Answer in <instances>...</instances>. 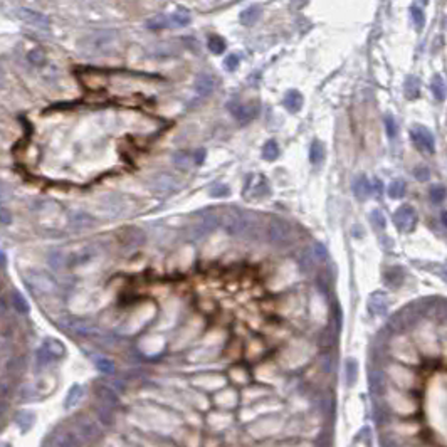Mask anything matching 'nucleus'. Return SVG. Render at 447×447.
Segmentation results:
<instances>
[{"label": "nucleus", "instance_id": "nucleus-1", "mask_svg": "<svg viewBox=\"0 0 447 447\" xmlns=\"http://www.w3.org/2000/svg\"><path fill=\"white\" fill-rule=\"evenodd\" d=\"M220 224L225 229V232L230 235H247L254 229L256 219H252L249 212H241L237 208H229L222 217Z\"/></svg>", "mask_w": 447, "mask_h": 447}, {"label": "nucleus", "instance_id": "nucleus-2", "mask_svg": "<svg viewBox=\"0 0 447 447\" xmlns=\"http://www.w3.org/2000/svg\"><path fill=\"white\" fill-rule=\"evenodd\" d=\"M24 283L27 284L34 294H42V296H49V294H56L59 291V284L57 281L54 279L52 274L44 273V271H27L24 276Z\"/></svg>", "mask_w": 447, "mask_h": 447}, {"label": "nucleus", "instance_id": "nucleus-3", "mask_svg": "<svg viewBox=\"0 0 447 447\" xmlns=\"http://www.w3.org/2000/svg\"><path fill=\"white\" fill-rule=\"evenodd\" d=\"M114 41H116V32L114 31H101V32H95V34L84 37V39L81 41L79 47L84 51V54L96 56V54L106 52L108 49L114 44Z\"/></svg>", "mask_w": 447, "mask_h": 447}, {"label": "nucleus", "instance_id": "nucleus-4", "mask_svg": "<svg viewBox=\"0 0 447 447\" xmlns=\"http://www.w3.org/2000/svg\"><path fill=\"white\" fill-rule=\"evenodd\" d=\"M267 241L274 247H284L291 244L292 241V229L291 225L283 219H273L267 225Z\"/></svg>", "mask_w": 447, "mask_h": 447}, {"label": "nucleus", "instance_id": "nucleus-5", "mask_svg": "<svg viewBox=\"0 0 447 447\" xmlns=\"http://www.w3.org/2000/svg\"><path fill=\"white\" fill-rule=\"evenodd\" d=\"M98 256H99V251L95 244L82 246L78 251L68 254V264H66V267L68 269L84 267L87 264H91L95 259H98Z\"/></svg>", "mask_w": 447, "mask_h": 447}, {"label": "nucleus", "instance_id": "nucleus-6", "mask_svg": "<svg viewBox=\"0 0 447 447\" xmlns=\"http://www.w3.org/2000/svg\"><path fill=\"white\" fill-rule=\"evenodd\" d=\"M74 430L79 434V437L84 442H93V440H96L101 435V429H99L98 421L84 415V413L74 419Z\"/></svg>", "mask_w": 447, "mask_h": 447}, {"label": "nucleus", "instance_id": "nucleus-7", "mask_svg": "<svg viewBox=\"0 0 447 447\" xmlns=\"http://www.w3.org/2000/svg\"><path fill=\"white\" fill-rule=\"evenodd\" d=\"M118 241H120V244L123 249L133 251V249H138L140 246L145 244L146 235L141 229H138V227H125L118 234Z\"/></svg>", "mask_w": 447, "mask_h": 447}, {"label": "nucleus", "instance_id": "nucleus-8", "mask_svg": "<svg viewBox=\"0 0 447 447\" xmlns=\"http://www.w3.org/2000/svg\"><path fill=\"white\" fill-rule=\"evenodd\" d=\"M394 220H395V225L400 230L410 232L417 224V215H415V211H413L410 205H402L399 211L395 212Z\"/></svg>", "mask_w": 447, "mask_h": 447}, {"label": "nucleus", "instance_id": "nucleus-9", "mask_svg": "<svg viewBox=\"0 0 447 447\" xmlns=\"http://www.w3.org/2000/svg\"><path fill=\"white\" fill-rule=\"evenodd\" d=\"M84 440L79 437L76 430H56L52 435V445L54 447H82Z\"/></svg>", "mask_w": 447, "mask_h": 447}, {"label": "nucleus", "instance_id": "nucleus-10", "mask_svg": "<svg viewBox=\"0 0 447 447\" xmlns=\"http://www.w3.org/2000/svg\"><path fill=\"white\" fill-rule=\"evenodd\" d=\"M17 15L32 27L36 29H42V31H49V25H51V20H49L47 15H44L42 12H37V10L32 9H19Z\"/></svg>", "mask_w": 447, "mask_h": 447}, {"label": "nucleus", "instance_id": "nucleus-11", "mask_svg": "<svg viewBox=\"0 0 447 447\" xmlns=\"http://www.w3.org/2000/svg\"><path fill=\"white\" fill-rule=\"evenodd\" d=\"M229 109L239 123H249L259 113V106L254 103H232L229 104Z\"/></svg>", "mask_w": 447, "mask_h": 447}, {"label": "nucleus", "instance_id": "nucleus-12", "mask_svg": "<svg viewBox=\"0 0 447 447\" xmlns=\"http://www.w3.org/2000/svg\"><path fill=\"white\" fill-rule=\"evenodd\" d=\"M410 136H412L413 143H415L421 150H426L427 153H434L435 152L434 135L430 133L427 128H424V126H415V128L410 131Z\"/></svg>", "mask_w": 447, "mask_h": 447}, {"label": "nucleus", "instance_id": "nucleus-13", "mask_svg": "<svg viewBox=\"0 0 447 447\" xmlns=\"http://www.w3.org/2000/svg\"><path fill=\"white\" fill-rule=\"evenodd\" d=\"M220 224V217L215 212H203L198 219V222L194 225V235L203 237L211 234L212 230Z\"/></svg>", "mask_w": 447, "mask_h": 447}, {"label": "nucleus", "instance_id": "nucleus-14", "mask_svg": "<svg viewBox=\"0 0 447 447\" xmlns=\"http://www.w3.org/2000/svg\"><path fill=\"white\" fill-rule=\"evenodd\" d=\"M95 224H96V219L87 212L78 211L69 215V227L76 230V232H82V230L95 227Z\"/></svg>", "mask_w": 447, "mask_h": 447}, {"label": "nucleus", "instance_id": "nucleus-15", "mask_svg": "<svg viewBox=\"0 0 447 447\" xmlns=\"http://www.w3.org/2000/svg\"><path fill=\"white\" fill-rule=\"evenodd\" d=\"M150 184L153 187V190L160 192V194H170V192L178 189L180 185L178 182H176V178H173V176L168 173H157L150 180Z\"/></svg>", "mask_w": 447, "mask_h": 447}, {"label": "nucleus", "instance_id": "nucleus-16", "mask_svg": "<svg viewBox=\"0 0 447 447\" xmlns=\"http://www.w3.org/2000/svg\"><path fill=\"white\" fill-rule=\"evenodd\" d=\"M14 424L22 434H27L36 424V413L31 410H19L14 417Z\"/></svg>", "mask_w": 447, "mask_h": 447}, {"label": "nucleus", "instance_id": "nucleus-17", "mask_svg": "<svg viewBox=\"0 0 447 447\" xmlns=\"http://www.w3.org/2000/svg\"><path fill=\"white\" fill-rule=\"evenodd\" d=\"M215 84H217V79H215V76L208 74V73H203L197 78V82H195V91L198 93L200 96H208L211 93L214 91Z\"/></svg>", "mask_w": 447, "mask_h": 447}, {"label": "nucleus", "instance_id": "nucleus-18", "mask_svg": "<svg viewBox=\"0 0 447 447\" xmlns=\"http://www.w3.org/2000/svg\"><path fill=\"white\" fill-rule=\"evenodd\" d=\"M368 310L372 314H385L389 310V300L383 292H375L368 300Z\"/></svg>", "mask_w": 447, "mask_h": 447}, {"label": "nucleus", "instance_id": "nucleus-19", "mask_svg": "<svg viewBox=\"0 0 447 447\" xmlns=\"http://www.w3.org/2000/svg\"><path fill=\"white\" fill-rule=\"evenodd\" d=\"M82 397H84V387L79 383H74L64 397V408L66 410H71V408H74L76 405H79Z\"/></svg>", "mask_w": 447, "mask_h": 447}, {"label": "nucleus", "instance_id": "nucleus-20", "mask_svg": "<svg viewBox=\"0 0 447 447\" xmlns=\"http://www.w3.org/2000/svg\"><path fill=\"white\" fill-rule=\"evenodd\" d=\"M101 208L106 212V215H109V217H116V215L123 212V202H121V198L116 195H108L103 198Z\"/></svg>", "mask_w": 447, "mask_h": 447}, {"label": "nucleus", "instance_id": "nucleus-21", "mask_svg": "<svg viewBox=\"0 0 447 447\" xmlns=\"http://www.w3.org/2000/svg\"><path fill=\"white\" fill-rule=\"evenodd\" d=\"M96 397H98V402H101V404L108 405V407L116 408L120 404L118 395L114 394L109 387H106V385H99V387H96Z\"/></svg>", "mask_w": 447, "mask_h": 447}, {"label": "nucleus", "instance_id": "nucleus-22", "mask_svg": "<svg viewBox=\"0 0 447 447\" xmlns=\"http://www.w3.org/2000/svg\"><path fill=\"white\" fill-rule=\"evenodd\" d=\"M261 15H262L261 5H251V7H247V9L242 10L241 15H239V20H241L242 25L251 27V25L256 24L259 19H261Z\"/></svg>", "mask_w": 447, "mask_h": 447}, {"label": "nucleus", "instance_id": "nucleus-23", "mask_svg": "<svg viewBox=\"0 0 447 447\" xmlns=\"http://www.w3.org/2000/svg\"><path fill=\"white\" fill-rule=\"evenodd\" d=\"M66 264H68V256H66L63 251H59V249L49 251V254H47V266L51 267V271L59 273L61 269L66 267Z\"/></svg>", "mask_w": 447, "mask_h": 447}, {"label": "nucleus", "instance_id": "nucleus-24", "mask_svg": "<svg viewBox=\"0 0 447 447\" xmlns=\"http://www.w3.org/2000/svg\"><path fill=\"white\" fill-rule=\"evenodd\" d=\"M95 415H96V421L99 424H103V426H111V424L114 422V408L98 402L95 407Z\"/></svg>", "mask_w": 447, "mask_h": 447}, {"label": "nucleus", "instance_id": "nucleus-25", "mask_svg": "<svg viewBox=\"0 0 447 447\" xmlns=\"http://www.w3.org/2000/svg\"><path fill=\"white\" fill-rule=\"evenodd\" d=\"M353 194L356 195V198H360V200H365V198L372 194V185H370V182L365 175L356 176L355 182H353Z\"/></svg>", "mask_w": 447, "mask_h": 447}, {"label": "nucleus", "instance_id": "nucleus-26", "mask_svg": "<svg viewBox=\"0 0 447 447\" xmlns=\"http://www.w3.org/2000/svg\"><path fill=\"white\" fill-rule=\"evenodd\" d=\"M42 348H46L51 355L56 358V360H61V358L66 356V346L63 345V341L57 338H46L42 343Z\"/></svg>", "mask_w": 447, "mask_h": 447}, {"label": "nucleus", "instance_id": "nucleus-27", "mask_svg": "<svg viewBox=\"0 0 447 447\" xmlns=\"http://www.w3.org/2000/svg\"><path fill=\"white\" fill-rule=\"evenodd\" d=\"M303 103H305V99H303V95L300 91H288V95L284 96V106L291 113L300 111L303 108Z\"/></svg>", "mask_w": 447, "mask_h": 447}, {"label": "nucleus", "instance_id": "nucleus-28", "mask_svg": "<svg viewBox=\"0 0 447 447\" xmlns=\"http://www.w3.org/2000/svg\"><path fill=\"white\" fill-rule=\"evenodd\" d=\"M10 306H12V310L19 314H27L31 311L29 303L25 301V297L22 296L19 291L10 292Z\"/></svg>", "mask_w": 447, "mask_h": 447}, {"label": "nucleus", "instance_id": "nucleus-29", "mask_svg": "<svg viewBox=\"0 0 447 447\" xmlns=\"http://www.w3.org/2000/svg\"><path fill=\"white\" fill-rule=\"evenodd\" d=\"M56 360L51 353H49L46 348H41L36 351V356H34V362H36V368L39 370V372H42V370H46L49 365H52V362Z\"/></svg>", "mask_w": 447, "mask_h": 447}, {"label": "nucleus", "instance_id": "nucleus-30", "mask_svg": "<svg viewBox=\"0 0 447 447\" xmlns=\"http://www.w3.org/2000/svg\"><path fill=\"white\" fill-rule=\"evenodd\" d=\"M404 90H405V96L408 99H415L421 95V82H419L417 78H413V76H408L405 79Z\"/></svg>", "mask_w": 447, "mask_h": 447}, {"label": "nucleus", "instance_id": "nucleus-31", "mask_svg": "<svg viewBox=\"0 0 447 447\" xmlns=\"http://www.w3.org/2000/svg\"><path fill=\"white\" fill-rule=\"evenodd\" d=\"M93 362H95V367L98 372H101L104 375H113L114 373V363L106 356H93Z\"/></svg>", "mask_w": 447, "mask_h": 447}, {"label": "nucleus", "instance_id": "nucleus-32", "mask_svg": "<svg viewBox=\"0 0 447 447\" xmlns=\"http://www.w3.org/2000/svg\"><path fill=\"white\" fill-rule=\"evenodd\" d=\"M430 90H432L434 96L437 98L439 101H444L445 99V86H444L442 78H440L439 74H435L432 81H430Z\"/></svg>", "mask_w": 447, "mask_h": 447}, {"label": "nucleus", "instance_id": "nucleus-33", "mask_svg": "<svg viewBox=\"0 0 447 447\" xmlns=\"http://www.w3.org/2000/svg\"><path fill=\"white\" fill-rule=\"evenodd\" d=\"M323 158H324V146H323V143L313 141V145L310 148V160H311V163L313 165L321 163Z\"/></svg>", "mask_w": 447, "mask_h": 447}, {"label": "nucleus", "instance_id": "nucleus-34", "mask_svg": "<svg viewBox=\"0 0 447 447\" xmlns=\"http://www.w3.org/2000/svg\"><path fill=\"white\" fill-rule=\"evenodd\" d=\"M262 157L266 158L267 162H274V160H278V157H279L278 143H276L274 140L267 141L266 145H264V148H262Z\"/></svg>", "mask_w": 447, "mask_h": 447}, {"label": "nucleus", "instance_id": "nucleus-35", "mask_svg": "<svg viewBox=\"0 0 447 447\" xmlns=\"http://www.w3.org/2000/svg\"><path fill=\"white\" fill-rule=\"evenodd\" d=\"M405 195V184L402 180H394L389 185V197L390 198H402Z\"/></svg>", "mask_w": 447, "mask_h": 447}, {"label": "nucleus", "instance_id": "nucleus-36", "mask_svg": "<svg viewBox=\"0 0 447 447\" xmlns=\"http://www.w3.org/2000/svg\"><path fill=\"white\" fill-rule=\"evenodd\" d=\"M170 22H173V24L178 25V27H184V25H187L190 22V14L187 12L185 9H178V10H175V12L172 14Z\"/></svg>", "mask_w": 447, "mask_h": 447}, {"label": "nucleus", "instance_id": "nucleus-37", "mask_svg": "<svg viewBox=\"0 0 447 447\" xmlns=\"http://www.w3.org/2000/svg\"><path fill=\"white\" fill-rule=\"evenodd\" d=\"M172 158H173V163L178 168H189L192 163V157L187 152H176V153H173Z\"/></svg>", "mask_w": 447, "mask_h": 447}, {"label": "nucleus", "instance_id": "nucleus-38", "mask_svg": "<svg viewBox=\"0 0 447 447\" xmlns=\"http://www.w3.org/2000/svg\"><path fill=\"white\" fill-rule=\"evenodd\" d=\"M208 49H211L214 54H222L225 51V41L220 36H212L211 39H208Z\"/></svg>", "mask_w": 447, "mask_h": 447}, {"label": "nucleus", "instance_id": "nucleus-39", "mask_svg": "<svg viewBox=\"0 0 447 447\" xmlns=\"http://www.w3.org/2000/svg\"><path fill=\"white\" fill-rule=\"evenodd\" d=\"M167 25H168L167 15H157V17L146 20V27H148V29H152V31L163 29V27H167Z\"/></svg>", "mask_w": 447, "mask_h": 447}, {"label": "nucleus", "instance_id": "nucleus-40", "mask_svg": "<svg viewBox=\"0 0 447 447\" xmlns=\"http://www.w3.org/2000/svg\"><path fill=\"white\" fill-rule=\"evenodd\" d=\"M27 59H29L31 64L34 66H42L46 63V52L42 49H32V51L27 54Z\"/></svg>", "mask_w": 447, "mask_h": 447}, {"label": "nucleus", "instance_id": "nucleus-41", "mask_svg": "<svg viewBox=\"0 0 447 447\" xmlns=\"http://www.w3.org/2000/svg\"><path fill=\"white\" fill-rule=\"evenodd\" d=\"M356 377H358V365L355 360H348L346 362V382H348V385H353L356 382Z\"/></svg>", "mask_w": 447, "mask_h": 447}, {"label": "nucleus", "instance_id": "nucleus-42", "mask_svg": "<svg viewBox=\"0 0 447 447\" xmlns=\"http://www.w3.org/2000/svg\"><path fill=\"white\" fill-rule=\"evenodd\" d=\"M412 19H413V24H415L417 29L422 31L424 25H426V15H424L421 7H412Z\"/></svg>", "mask_w": 447, "mask_h": 447}, {"label": "nucleus", "instance_id": "nucleus-43", "mask_svg": "<svg viewBox=\"0 0 447 447\" xmlns=\"http://www.w3.org/2000/svg\"><path fill=\"white\" fill-rule=\"evenodd\" d=\"M445 189L442 185H435L430 189V200H432L434 203H440L445 198Z\"/></svg>", "mask_w": 447, "mask_h": 447}, {"label": "nucleus", "instance_id": "nucleus-44", "mask_svg": "<svg viewBox=\"0 0 447 447\" xmlns=\"http://www.w3.org/2000/svg\"><path fill=\"white\" fill-rule=\"evenodd\" d=\"M229 194H230L229 187H227V185H222V184H219V185H214L212 189H211V195H212V197H215V198H222V197H227Z\"/></svg>", "mask_w": 447, "mask_h": 447}, {"label": "nucleus", "instance_id": "nucleus-45", "mask_svg": "<svg viewBox=\"0 0 447 447\" xmlns=\"http://www.w3.org/2000/svg\"><path fill=\"white\" fill-rule=\"evenodd\" d=\"M385 128H387V135L390 138H395L397 136V123H395V120L392 118V116L385 118Z\"/></svg>", "mask_w": 447, "mask_h": 447}, {"label": "nucleus", "instance_id": "nucleus-46", "mask_svg": "<svg viewBox=\"0 0 447 447\" xmlns=\"http://www.w3.org/2000/svg\"><path fill=\"white\" fill-rule=\"evenodd\" d=\"M224 64H225V69L234 71L237 66H239V56H237V54H229V56L225 57Z\"/></svg>", "mask_w": 447, "mask_h": 447}, {"label": "nucleus", "instance_id": "nucleus-47", "mask_svg": "<svg viewBox=\"0 0 447 447\" xmlns=\"http://www.w3.org/2000/svg\"><path fill=\"white\" fill-rule=\"evenodd\" d=\"M429 176H430V170L427 167H419V168H415V178L419 182H426V180H429Z\"/></svg>", "mask_w": 447, "mask_h": 447}, {"label": "nucleus", "instance_id": "nucleus-48", "mask_svg": "<svg viewBox=\"0 0 447 447\" xmlns=\"http://www.w3.org/2000/svg\"><path fill=\"white\" fill-rule=\"evenodd\" d=\"M372 220H373V224H375V225H378L380 229H383V227H385V217H383V214L380 212V211H375V212H373Z\"/></svg>", "mask_w": 447, "mask_h": 447}, {"label": "nucleus", "instance_id": "nucleus-49", "mask_svg": "<svg viewBox=\"0 0 447 447\" xmlns=\"http://www.w3.org/2000/svg\"><path fill=\"white\" fill-rule=\"evenodd\" d=\"M10 220H12V215L9 214L7 208H2V225L10 224Z\"/></svg>", "mask_w": 447, "mask_h": 447}, {"label": "nucleus", "instance_id": "nucleus-50", "mask_svg": "<svg viewBox=\"0 0 447 447\" xmlns=\"http://www.w3.org/2000/svg\"><path fill=\"white\" fill-rule=\"evenodd\" d=\"M203 157H205V150L197 152V160H195V163H202V162H203Z\"/></svg>", "mask_w": 447, "mask_h": 447}, {"label": "nucleus", "instance_id": "nucleus-51", "mask_svg": "<svg viewBox=\"0 0 447 447\" xmlns=\"http://www.w3.org/2000/svg\"><path fill=\"white\" fill-rule=\"evenodd\" d=\"M442 222H444V225L447 227V212H442Z\"/></svg>", "mask_w": 447, "mask_h": 447}, {"label": "nucleus", "instance_id": "nucleus-52", "mask_svg": "<svg viewBox=\"0 0 447 447\" xmlns=\"http://www.w3.org/2000/svg\"><path fill=\"white\" fill-rule=\"evenodd\" d=\"M2 447H10V444H7V442H4V444H2Z\"/></svg>", "mask_w": 447, "mask_h": 447}, {"label": "nucleus", "instance_id": "nucleus-53", "mask_svg": "<svg viewBox=\"0 0 447 447\" xmlns=\"http://www.w3.org/2000/svg\"><path fill=\"white\" fill-rule=\"evenodd\" d=\"M421 2H422V4H427V0H421Z\"/></svg>", "mask_w": 447, "mask_h": 447}]
</instances>
